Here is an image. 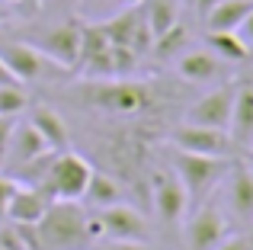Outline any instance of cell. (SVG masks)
Returning a JSON list of instances; mask_svg holds the SVG:
<instances>
[{
  "label": "cell",
  "mask_w": 253,
  "mask_h": 250,
  "mask_svg": "<svg viewBox=\"0 0 253 250\" xmlns=\"http://www.w3.org/2000/svg\"><path fill=\"white\" fill-rule=\"evenodd\" d=\"M48 202L51 199L39 186H19L16 183V189H13V196H10V206H6V218H10L13 225H36L45 215Z\"/></svg>",
  "instance_id": "cell-16"
},
{
  "label": "cell",
  "mask_w": 253,
  "mask_h": 250,
  "mask_svg": "<svg viewBox=\"0 0 253 250\" xmlns=\"http://www.w3.org/2000/svg\"><path fill=\"white\" fill-rule=\"evenodd\" d=\"M250 10H253V0H218L202 19L209 26V32H237Z\"/></svg>",
  "instance_id": "cell-17"
},
{
  "label": "cell",
  "mask_w": 253,
  "mask_h": 250,
  "mask_svg": "<svg viewBox=\"0 0 253 250\" xmlns=\"http://www.w3.org/2000/svg\"><path fill=\"white\" fill-rule=\"evenodd\" d=\"M237 36H241V39H244L247 45H253V10L247 13V19L241 23V29H237Z\"/></svg>",
  "instance_id": "cell-30"
},
{
  "label": "cell",
  "mask_w": 253,
  "mask_h": 250,
  "mask_svg": "<svg viewBox=\"0 0 253 250\" xmlns=\"http://www.w3.org/2000/svg\"><path fill=\"white\" fill-rule=\"evenodd\" d=\"M90 161H84L81 154H68L61 151L58 157H51L48 167L42 173V193H48V199H64V202H77L84 199L86 183H90Z\"/></svg>",
  "instance_id": "cell-3"
},
{
  "label": "cell",
  "mask_w": 253,
  "mask_h": 250,
  "mask_svg": "<svg viewBox=\"0 0 253 250\" xmlns=\"http://www.w3.org/2000/svg\"><path fill=\"white\" fill-rule=\"evenodd\" d=\"M13 189H16V183H13L10 176H0V221L6 218V206H10Z\"/></svg>",
  "instance_id": "cell-28"
},
{
  "label": "cell",
  "mask_w": 253,
  "mask_h": 250,
  "mask_svg": "<svg viewBox=\"0 0 253 250\" xmlns=\"http://www.w3.org/2000/svg\"><path fill=\"white\" fill-rule=\"evenodd\" d=\"M228 61L215 55L211 48H186L183 55H176V74L186 83H215L224 77Z\"/></svg>",
  "instance_id": "cell-12"
},
{
  "label": "cell",
  "mask_w": 253,
  "mask_h": 250,
  "mask_svg": "<svg viewBox=\"0 0 253 250\" xmlns=\"http://www.w3.org/2000/svg\"><path fill=\"white\" fill-rule=\"evenodd\" d=\"M32 250H90L86 215L81 206L51 199L45 215L32 225Z\"/></svg>",
  "instance_id": "cell-2"
},
{
  "label": "cell",
  "mask_w": 253,
  "mask_h": 250,
  "mask_svg": "<svg viewBox=\"0 0 253 250\" xmlns=\"http://www.w3.org/2000/svg\"><path fill=\"white\" fill-rule=\"evenodd\" d=\"M29 125L42 135V141L48 144L51 151H64L68 148V122H64L51 106H32Z\"/></svg>",
  "instance_id": "cell-18"
},
{
  "label": "cell",
  "mask_w": 253,
  "mask_h": 250,
  "mask_svg": "<svg viewBox=\"0 0 253 250\" xmlns=\"http://www.w3.org/2000/svg\"><path fill=\"white\" fill-rule=\"evenodd\" d=\"M0 61L10 68V74L16 77L19 83H32V81H42L51 68H58L55 61L42 55L32 42H3L0 45ZM61 71V68H58Z\"/></svg>",
  "instance_id": "cell-8"
},
{
  "label": "cell",
  "mask_w": 253,
  "mask_h": 250,
  "mask_svg": "<svg viewBox=\"0 0 253 250\" xmlns=\"http://www.w3.org/2000/svg\"><path fill=\"white\" fill-rule=\"evenodd\" d=\"M228 135L234 148H250L253 144V83H237L234 87V106H231Z\"/></svg>",
  "instance_id": "cell-15"
},
{
  "label": "cell",
  "mask_w": 253,
  "mask_h": 250,
  "mask_svg": "<svg viewBox=\"0 0 253 250\" xmlns=\"http://www.w3.org/2000/svg\"><path fill=\"white\" fill-rule=\"evenodd\" d=\"M228 238V221L215 206L192 208V218L186 221V247L189 250H215Z\"/></svg>",
  "instance_id": "cell-10"
},
{
  "label": "cell",
  "mask_w": 253,
  "mask_h": 250,
  "mask_svg": "<svg viewBox=\"0 0 253 250\" xmlns=\"http://www.w3.org/2000/svg\"><path fill=\"white\" fill-rule=\"evenodd\" d=\"M228 170H231L228 173V208L237 221L250 225V218H253V170L241 161H234Z\"/></svg>",
  "instance_id": "cell-14"
},
{
  "label": "cell",
  "mask_w": 253,
  "mask_h": 250,
  "mask_svg": "<svg viewBox=\"0 0 253 250\" xmlns=\"http://www.w3.org/2000/svg\"><path fill=\"white\" fill-rule=\"evenodd\" d=\"M13 125H16L13 116H0V167H3V161H6V144H10Z\"/></svg>",
  "instance_id": "cell-27"
},
{
  "label": "cell",
  "mask_w": 253,
  "mask_h": 250,
  "mask_svg": "<svg viewBox=\"0 0 253 250\" xmlns=\"http://www.w3.org/2000/svg\"><path fill=\"white\" fill-rule=\"evenodd\" d=\"M26 106H29V96H26L23 83H3L0 87V116H13L16 119Z\"/></svg>",
  "instance_id": "cell-24"
},
{
  "label": "cell",
  "mask_w": 253,
  "mask_h": 250,
  "mask_svg": "<svg viewBox=\"0 0 253 250\" xmlns=\"http://www.w3.org/2000/svg\"><path fill=\"white\" fill-rule=\"evenodd\" d=\"M205 42H209V48L228 64H241V61L250 58V45L244 42L237 32H209Z\"/></svg>",
  "instance_id": "cell-20"
},
{
  "label": "cell",
  "mask_w": 253,
  "mask_h": 250,
  "mask_svg": "<svg viewBox=\"0 0 253 250\" xmlns=\"http://www.w3.org/2000/svg\"><path fill=\"white\" fill-rule=\"evenodd\" d=\"M234 87H237V83H221V87L209 90L205 96H199V100L192 103L189 109H186L183 122L228 131V122H231V106H234Z\"/></svg>",
  "instance_id": "cell-6"
},
{
  "label": "cell",
  "mask_w": 253,
  "mask_h": 250,
  "mask_svg": "<svg viewBox=\"0 0 253 250\" xmlns=\"http://www.w3.org/2000/svg\"><path fill=\"white\" fill-rule=\"evenodd\" d=\"M186 45H189V29H186L183 23H173L167 32L154 36L151 51H154L161 61H176V55H183V51H186Z\"/></svg>",
  "instance_id": "cell-23"
},
{
  "label": "cell",
  "mask_w": 253,
  "mask_h": 250,
  "mask_svg": "<svg viewBox=\"0 0 253 250\" xmlns=\"http://www.w3.org/2000/svg\"><path fill=\"white\" fill-rule=\"evenodd\" d=\"M215 3H218V0H192L189 6H196V10H199V13H202V16H205V13H209V10H211V6H215Z\"/></svg>",
  "instance_id": "cell-32"
},
{
  "label": "cell",
  "mask_w": 253,
  "mask_h": 250,
  "mask_svg": "<svg viewBox=\"0 0 253 250\" xmlns=\"http://www.w3.org/2000/svg\"><path fill=\"white\" fill-rule=\"evenodd\" d=\"M48 154H58V151H51L48 144L42 141V135H39L29 122H16V125H13L10 144H6V161H10L13 167L26 170V167H32V164L45 161Z\"/></svg>",
  "instance_id": "cell-13"
},
{
  "label": "cell",
  "mask_w": 253,
  "mask_h": 250,
  "mask_svg": "<svg viewBox=\"0 0 253 250\" xmlns=\"http://www.w3.org/2000/svg\"><path fill=\"white\" fill-rule=\"evenodd\" d=\"M3 83H19V81H16V77L10 74V68H6V64L0 61V87H3Z\"/></svg>",
  "instance_id": "cell-31"
},
{
  "label": "cell",
  "mask_w": 253,
  "mask_h": 250,
  "mask_svg": "<svg viewBox=\"0 0 253 250\" xmlns=\"http://www.w3.org/2000/svg\"><path fill=\"white\" fill-rule=\"evenodd\" d=\"M99 225H103V238L112 241H148V221L138 208L125 206V202H112V206L96 212Z\"/></svg>",
  "instance_id": "cell-9"
},
{
  "label": "cell",
  "mask_w": 253,
  "mask_h": 250,
  "mask_svg": "<svg viewBox=\"0 0 253 250\" xmlns=\"http://www.w3.org/2000/svg\"><path fill=\"white\" fill-rule=\"evenodd\" d=\"M141 19H144V13H141V3H135V6H128V10L116 13V16L103 19L99 26H103V32H106V39H109V45H128Z\"/></svg>",
  "instance_id": "cell-19"
},
{
  "label": "cell",
  "mask_w": 253,
  "mask_h": 250,
  "mask_svg": "<svg viewBox=\"0 0 253 250\" xmlns=\"http://www.w3.org/2000/svg\"><path fill=\"white\" fill-rule=\"evenodd\" d=\"M84 199L90 202V206H96V208H106V206H112V202H122V186H119L112 176L93 170V173H90V183H86Z\"/></svg>",
  "instance_id": "cell-22"
},
{
  "label": "cell",
  "mask_w": 253,
  "mask_h": 250,
  "mask_svg": "<svg viewBox=\"0 0 253 250\" xmlns=\"http://www.w3.org/2000/svg\"><path fill=\"white\" fill-rule=\"evenodd\" d=\"M141 13H144L148 29L154 32V36H161L173 23H179V0H148V3L141 6Z\"/></svg>",
  "instance_id": "cell-21"
},
{
  "label": "cell",
  "mask_w": 253,
  "mask_h": 250,
  "mask_svg": "<svg viewBox=\"0 0 253 250\" xmlns=\"http://www.w3.org/2000/svg\"><path fill=\"white\" fill-rule=\"evenodd\" d=\"M215 250H253V238H244V234H237V238H224Z\"/></svg>",
  "instance_id": "cell-29"
},
{
  "label": "cell",
  "mask_w": 253,
  "mask_h": 250,
  "mask_svg": "<svg viewBox=\"0 0 253 250\" xmlns=\"http://www.w3.org/2000/svg\"><path fill=\"white\" fill-rule=\"evenodd\" d=\"M3 3H19V0H3Z\"/></svg>",
  "instance_id": "cell-33"
},
{
  "label": "cell",
  "mask_w": 253,
  "mask_h": 250,
  "mask_svg": "<svg viewBox=\"0 0 253 250\" xmlns=\"http://www.w3.org/2000/svg\"><path fill=\"white\" fill-rule=\"evenodd\" d=\"M161 100V90L144 81H122V77H103L84 90V103L99 113L122 116V119H138L151 113Z\"/></svg>",
  "instance_id": "cell-1"
},
{
  "label": "cell",
  "mask_w": 253,
  "mask_h": 250,
  "mask_svg": "<svg viewBox=\"0 0 253 250\" xmlns=\"http://www.w3.org/2000/svg\"><path fill=\"white\" fill-rule=\"evenodd\" d=\"M90 250H151L148 241H112V238H103L96 241Z\"/></svg>",
  "instance_id": "cell-26"
},
{
  "label": "cell",
  "mask_w": 253,
  "mask_h": 250,
  "mask_svg": "<svg viewBox=\"0 0 253 250\" xmlns=\"http://www.w3.org/2000/svg\"><path fill=\"white\" fill-rule=\"evenodd\" d=\"M0 250H29L23 241V234H19L16 225H6L0 228Z\"/></svg>",
  "instance_id": "cell-25"
},
{
  "label": "cell",
  "mask_w": 253,
  "mask_h": 250,
  "mask_svg": "<svg viewBox=\"0 0 253 250\" xmlns=\"http://www.w3.org/2000/svg\"><path fill=\"white\" fill-rule=\"evenodd\" d=\"M250 225H253V218H250Z\"/></svg>",
  "instance_id": "cell-34"
},
{
  "label": "cell",
  "mask_w": 253,
  "mask_h": 250,
  "mask_svg": "<svg viewBox=\"0 0 253 250\" xmlns=\"http://www.w3.org/2000/svg\"><path fill=\"white\" fill-rule=\"evenodd\" d=\"M151 183H154L157 218H161L164 225L183 221L186 208H189V199H186V189H183V183H179V176L170 173V170H154V173H151Z\"/></svg>",
  "instance_id": "cell-11"
},
{
  "label": "cell",
  "mask_w": 253,
  "mask_h": 250,
  "mask_svg": "<svg viewBox=\"0 0 253 250\" xmlns=\"http://www.w3.org/2000/svg\"><path fill=\"white\" fill-rule=\"evenodd\" d=\"M173 148L189 151V154H205V157H231L234 154V144H231L228 131L205 128V125H189V122H183L173 131Z\"/></svg>",
  "instance_id": "cell-7"
},
{
  "label": "cell",
  "mask_w": 253,
  "mask_h": 250,
  "mask_svg": "<svg viewBox=\"0 0 253 250\" xmlns=\"http://www.w3.org/2000/svg\"><path fill=\"white\" fill-rule=\"evenodd\" d=\"M36 45L48 61H55L61 71H74L77 68V55H81V23L68 19V23H58L51 29L39 32Z\"/></svg>",
  "instance_id": "cell-5"
},
{
  "label": "cell",
  "mask_w": 253,
  "mask_h": 250,
  "mask_svg": "<svg viewBox=\"0 0 253 250\" xmlns=\"http://www.w3.org/2000/svg\"><path fill=\"white\" fill-rule=\"evenodd\" d=\"M231 157H205V154H189V151H176L173 164H176V176L186 189V199L196 208L199 199L209 196V189L228 173Z\"/></svg>",
  "instance_id": "cell-4"
}]
</instances>
